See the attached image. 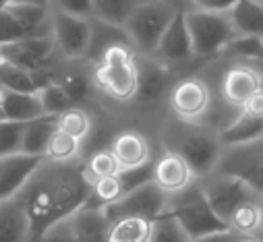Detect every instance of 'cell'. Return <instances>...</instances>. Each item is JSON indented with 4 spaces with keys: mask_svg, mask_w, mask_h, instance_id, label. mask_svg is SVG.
<instances>
[{
    "mask_svg": "<svg viewBox=\"0 0 263 242\" xmlns=\"http://www.w3.org/2000/svg\"><path fill=\"white\" fill-rule=\"evenodd\" d=\"M91 183L85 176L83 164H56L44 159L27 185L15 197L31 226V242H35L48 228L73 215L89 199Z\"/></svg>",
    "mask_w": 263,
    "mask_h": 242,
    "instance_id": "obj_1",
    "label": "cell"
},
{
    "mask_svg": "<svg viewBox=\"0 0 263 242\" xmlns=\"http://www.w3.org/2000/svg\"><path fill=\"white\" fill-rule=\"evenodd\" d=\"M93 83L116 102H130L139 91L137 54L128 44L108 48L93 69Z\"/></svg>",
    "mask_w": 263,
    "mask_h": 242,
    "instance_id": "obj_2",
    "label": "cell"
},
{
    "mask_svg": "<svg viewBox=\"0 0 263 242\" xmlns=\"http://www.w3.org/2000/svg\"><path fill=\"white\" fill-rule=\"evenodd\" d=\"M184 230L189 240L218 234V232H232L230 226L216 215L210 201L203 195L201 185H193L186 191L172 195L168 199V211Z\"/></svg>",
    "mask_w": 263,
    "mask_h": 242,
    "instance_id": "obj_3",
    "label": "cell"
},
{
    "mask_svg": "<svg viewBox=\"0 0 263 242\" xmlns=\"http://www.w3.org/2000/svg\"><path fill=\"white\" fill-rule=\"evenodd\" d=\"M176 13H180V11L160 3V0L139 3L133 9V13L128 15L126 23L122 25V29L128 37V44L135 50V54L152 56L156 52L164 31L176 17Z\"/></svg>",
    "mask_w": 263,
    "mask_h": 242,
    "instance_id": "obj_4",
    "label": "cell"
},
{
    "mask_svg": "<svg viewBox=\"0 0 263 242\" xmlns=\"http://www.w3.org/2000/svg\"><path fill=\"white\" fill-rule=\"evenodd\" d=\"M184 23L191 35L193 54L208 58L226 50L236 37V29L228 13H210V11H184Z\"/></svg>",
    "mask_w": 263,
    "mask_h": 242,
    "instance_id": "obj_5",
    "label": "cell"
},
{
    "mask_svg": "<svg viewBox=\"0 0 263 242\" xmlns=\"http://www.w3.org/2000/svg\"><path fill=\"white\" fill-rule=\"evenodd\" d=\"M46 35H52L50 7L33 3H11L0 11V46Z\"/></svg>",
    "mask_w": 263,
    "mask_h": 242,
    "instance_id": "obj_6",
    "label": "cell"
},
{
    "mask_svg": "<svg viewBox=\"0 0 263 242\" xmlns=\"http://www.w3.org/2000/svg\"><path fill=\"white\" fill-rule=\"evenodd\" d=\"M168 195L160 191L154 183H145L133 191L124 193L116 203L106 207V215L112 221L120 217H145L149 221H156L158 217L166 215L168 211Z\"/></svg>",
    "mask_w": 263,
    "mask_h": 242,
    "instance_id": "obj_7",
    "label": "cell"
},
{
    "mask_svg": "<svg viewBox=\"0 0 263 242\" xmlns=\"http://www.w3.org/2000/svg\"><path fill=\"white\" fill-rule=\"evenodd\" d=\"M212 89L199 77H186L172 85L168 104L180 123L195 125L212 110Z\"/></svg>",
    "mask_w": 263,
    "mask_h": 242,
    "instance_id": "obj_8",
    "label": "cell"
},
{
    "mask_svg": "<svg viewBox=\"0 0 263 242\" xmlns=\"http://www.w3.org/2000/svg\"><path fill=\"white\" fill-rule=\"evenodd\" d=\"M52 39L67 60H85L91 46V19L52 11Z\"/></svg>",
    "mask_w": 263,
    "mask_h": 242,
    "instance_id": "obj_9",
    "label": "cell"
},
{
    "mask_svg": "<svg viewBox=\"0 0 263 242\" xmlns=\"http://www.w3.org/2000/svg\"><path fill=\"white\" fill-rule=\"evenodd\" d=\"M201 189H203V195L210 201L212 209L216 211V215L222 217L226 224H228L230 215L245 201L257 197L245 180H240L238 176H232V174H222V172H214L205 183H201Z\"/></svg>",
    "mask_w": 263,
    "mask_h": 242,
    "instance_id": "obj_10",
    "label": "cell"
},
{
    "mask_svg": "<svg viewBox=\"0 0 263 242\" xmlns=\"http://www.w3.org/2000/svg\"><path fill=\"white\" fill-rule=\"evenodd\" d=\"M174 151L189 162L195 176H212L222 159V143L218 135L199 129L180 135Z\"/></svg>",
    "mask_w": 263,
    "mask_h": 242,
    "instance_id": "obj_11",
    "label": "cell"
},
{
    "mask_svg": "<svg viewBox=\"0 0 263 242\" xmlns=\"http://www.w3.org/2000/svg\"><path fill=\"white\" fill-rule=\"evenodd\" d=\"M56 54V44L52 35L46 37H27L13 44L0 46V58L9 65L25 69L29 73H46L50 71L52 58Z\"/></svg>",
    "mask_w": 263,
    "mask_h": 242,
    "instance_id": "obj_12",
    "label": "cell"
},
{
    "mask_svg": "<svg viewBox=\"0 0 263 242\" xmlns=\"http://www.w3.org/2000/svg\"><path fill=\"white\" fill-rule=\"evenodd\" d=\"M195 172L189 166V162L174 149L164 151L158 159H154L152 166V183L164 191L168 197L178 195L182 191H186L189 187H193L195 183Z\"/></svg>",
    "mask_w": 263,
    "mask_h": 242,
    "instance_id": "obj_13",
    "label": "cell"
},
{
    "mask_svg": "<svg viewBox=\"0 0 263 242\" xmlns=\"http://www.w3.org/2000/svg\"><path fill=\"white\" fill-rule=\"evenodd\" d=\"M46 157L42 155H27V153H11L0 155V201L15 199L27 180L35 174V170L44 164Z\"/></svg>",
    "mask_w": 263,
    "mask_h": 242,
    "instance_id": "obj_14",
    "label": "cell"
},
{
    "mask_svg": "<svg viewBox=\"0 0 263 242\" xmlns=\"http://www.w3.org/2000/svg\"><path fill=\"white\" fill-rule=\"evenodd\" d=\"M263 89V73L251 65H234L222 77V97L228 106L242 110Z\"/></svg>",
    "mask_w": 263,
    "mask_h": 242,
    "instance_id": "obj_15",
    "label": "cell"
},
{
    "mask_svg": "<svg viewBox=\"0 0 263 242\" xmlns=\"http://www.w3.org/2000/svg\"><path fill=\"white\" fill-rule=\"evenodd\" d=\"M154 58L162 60L164 65L168 63H186V60L195 58L193 54V46H191V35L184 23V13H176V17L172 19V23L168 25V29L164 31L156 52L152 54Z\"/></svg>",
    "mask_w": 263,
    "mask_h": 242,
    "instance_id": "obj_16",
    "label": "cell"
},
{
    "mask_svg": "<svg viewBox=\"0 0 263 242\" xmlns=\"http://www.w3.org/2000/svg\"><path fill=\"white\" fill-rule=\"evenodd\" d=\"M110 151L114 153L120 170H135L154 162L149 141L137 131L118 133L110 143Z\"/></svg>",
    "mask_w": 263,
    "mask_h": 242,
    "instance_id": "obj_17",
    "label": "cell"
},
{
    "mask_svg": "<svg viewBox=\"0 0 263 242\" xmlns=\"http://www.w3.org/2000/svg\"><path fill=\"white\" fill-rule=\"evenodd\" d=\"M216 172L238 176L251 187L257 197H263V149L257 151H238L234 157L230 155L226 162L220 159Z\"/></svg>",
    "mask_w": 263,
    "mask_h": 242,
    "instance_id": "obj_18",
    "label": "cell"
},
{
    "mask_svg": "<svg viewBox=\"0 0 263 242\" xmlns=\"http://www.w3.org/2000/svg\"><path fill=\"white\" fill-rule=\"evenodd\" d=\"M75 242H108L110 219L106 209L93 205H81L73 215H69Z\"/></svg>",
    "mask_w": 263,
    "mask_h": 242,
    "instance_id": "obj_19",
    "label": "cell"
},
{
    "mask_svg": "<svg viewBox=\"0 0 263 242\" xmlns=\"http://www.w3.org/2000/svg\"><path fill=\"white\" fill-rule=\"evenodd\" d=\"M218 139L226 147H249L263 141V116L251 114L240 110V114L228 123L220 133Z\"/></svg>",
    "mask_w": 263,
    "mask_h": 242,
    "instance_id": "obj_20",
    "label": "cell"
},
{
    "mask_svg": "<svg viewBox=\"0 0 263 242\" xmlns=\"http://www.w3.org/2000/svg\"><path fill=\"white\" fill-rule=\"evenodd\" d=\"M137 75H139L137 97L145 99V102L158 99L164 93V89L168 85V77H170L162 60H158L154 56H143V54H137Z\"/></svg>",
    "mask_w": 263,
    "mask_h": 242,
    "instance_id": "obj_21",
    "label": "cell"
},
{
    "mask_svg": "<svg viewBox=\"0 0 263 242\" xmlns=\"http://www.w3.org/2000/svg\"><path fill=\"white\" fill-rule=\"evenodd\" d=\"M40 116H46L37 93H19L0 89V120H17L29 123Z\"/></svg>",
    "mask_w": 263,
    "mask_h": 242,
    "instance_id": "obj_22",
    "label": "cell"
},
{
    "mask_svg": "<svg viewBox=\"0 0 263 242\" xmlns=\"http://www.w3.org/2000/svg\"><path fill=\"white\" fill-rule=\"evenodd\" d=\"M0 242H31V226L17 199L0 201Z\"/></svg>",
    "mask_w": 263,
    "mask_h": 242,
    "instance_id": "obj_23",
    "label": "cell"
},
{
    "mask_svg": "<svg viewBox=\"0 0 263 242\" xmlns=\"http://www.w3.org/2000/svg\"><path fill=\"white\" fill-rule=\"evenodd\" d=\"M238 37L263 39V3L261 0H238L228 11Z\"/></svg>",
    "mask_w": 263,
    "mask_h": 242,
    "instance_id": "obj_24",
    "label": "cell"
},
{
    "mask_svg": "<svg viewBox=\"0 0 263 242\" xmlns=\"http://www.w3.org/2000/svg\"><path fill=\"white\" fill-rule=\"evenodd\" d=\"M56 131V116H40L35 120H29L25 133H23V143H21V153L27 155H42L46 157L48 143Z\"/></svg>",
    "mask_w": 263,
    "mask_h": 242,
    "instance_id": "obj_25",
    "label": "cell"
},
{
    "mask_svg": "<svg viewBox=\"0 0 263 242\" xmlns=\"http://www.w3.org/2000/svg\"><path fill=\"white\" fill-rule=\"evenodd\" d=\"M116 44H128V37L124 33V29L116 27V25L102 23L98 19H91V46H89V52H87L85 60H89V63H100L104 52L108 48L116 46Z\"/></svg>",
    "mask_w": 263,
    "mask_h": 242,
    "instance_id": "obj_26",
    "label": "cell"
},
{
    "mask_svg": "<svg viewBox=\"0 0 263 242\" xmlns=\"http://www.w3.org/2000/svg\"><path fill=\"white\" fill-rule=\"evenodd\" d=\"M154 221L145 217H120L110 224L108 242H147Z\"/></svg>",
    "mask_w": 263,
    "mask_h": 242,
    "instance_id": "obj_27",
    "label": "cell"
},
{
    "mask_svg": "<svg viewBox=\"0 0 263 242\" xmlns=\"http://www.w3.org/2000/svg\"><path fill=\"white\" fill-rule=\"evenodd\" d=\"M263 213H261V197L245 201L228 219L230 230L236 236H253L255 232L261 230Z\"/></svg>",
    "mask_w": 263,
    "mask_h": 242,
    "instance_id": "obj_28",
    "label": "cell"
},
{
    "mask_svg": "<svg viewBox=\"0 0 263 242\" xmlns=\"http://www.w3.org/2000/svg\"><path fill=\"white\" fill-rule=\"evenodd\" d=\"M137 5V0H93V19L122 27Z\"/></svg>",
    "mask_w": 263,
    "mask_h": 242,
    "instance_id": "obj_29",
    "label": "cell"
},
{
    "mask_svg": "<svg viewBox=\"0 0 263 242\" xmlns=\"http://www.w3.org/2000/svg\"><path fill=\"white\" fill-rule=\"evenodd\" d=\"M91 127H93V123H91L89 114L79 106H75V108H71L67 112H62L60 116H56V129L71 135L79 143H83L89 137Z\"/></svg>",
    "mask_w": 263,
    "mask_h": 242,
    "instance_id": "obj_30",
    "label": "cell"
},
{
    "mask_svg": "<svg viewBox=\"0 0 263 242\" xmlns=\"http://www.w3.org/2000/svg\"><path fill=\"white\" fill-rule=\"evenodd\" d=\"M37 97H40L42 108H44V112H46L48 116H60L62 112H67V110H71V108L77 106V104L73 102V97H71L67 91H64L56 81H52V79H48V81L40 87Z\"/></svg>",
    "mask_w": 263,
    "mask_h": 242,
    "instance_id": "obj_31",
    "label": "cell"
},
{
    "mask_svg": "<svg viewBox=\"0 0 263 242\" xmlns=\"http://www.w3.org/2000/svg\"><path fill=\"white\" fill-rule=\"evenodd\" d=\"M79 155H81V143L77 139H73L71 135L56 129L48 143L46 159L56 162V164H69V162H77Z\"/></svg>",
    "mask_w": 263,
    "mask_h": 242,
    "instance_id": "obj_32",
    "label": "cell"
},
{
    "mask_svg": "<svg viewBox=\"0 0 263 242\" xmlns=\"http://www.w3.org/2000/svg\"><path fill=\"white\" fill-rule=\"evenodd\" d=\"M122 195H124V187H122L120 178L116 174V176H108V178L96 180V183L91 185L89 199L85 203L87 205H93V207H100V209H106L112 203H116Z\"/></svg>",
    "mask_w": 263,
    "mask_h": 242,
    "instance_id": "obj_33",
    "label": "cell"
},
{
    "mask_svg": "<svg viewBox=\"0 0 263 242\" xmlns=\"http://www.w3.org/2000/svg\"><path fill=\"white\" fill-rule=\"evenodd\" d=\"M83 170H85V176L87 180L93 185L96 180H102V178H108V176H116L120 172V166L114 157V153L110 149H100V151H93L85 162H83Z\"/></svg>",
    "mask_w": 263,
    "mask_h": 242,
    "instance_id": "obj_34",
    "label": "cell"
},
{
    "mask_svg": "<svg viewBox=\"0 0 263 242\" xmlns=\"http://www.w3.org/2000/svg\"><path fill=\"white\" fill-rule=\"evenodd\" d=\"M50 79L56 81L64 91H67L75 104H79L81 99H85L89 95V79L79 73V71H60V73H50Z\"/></svg>",
    "mask_w": 263,
    "mask_h": 242,
    "instance_id": "obj_35",
    "label": "cell"
},
{
    "mask_svg": "<svg viewBox=\"0 0 263 242\" xmlns=\"http://www.w3.org/2000/svg\"><path fill=\"white\" fill-rule=\"evenodd\" d=\"M147 242H191V240L184 234V230L180 228V224L170 213H166L154 221Z\"/></svg>",
    "mask_w": 263,
    "mask_h": 242,
    "instance_id": "obj_36",
    "label": "cell"
},
{
    "mask_svg": "<svg viewBox=\"0 0 263 242\" xmlns=\"http://www.w3.org/2000/svg\"><path fill=\"white\" fill-rule=\"evenodd\" d=\"M27 123H17V120H0V155L21 153L23 133Z\"/></svg>",
    "mask_w": 263,
    "mask_h": 242,
    "instance_id": "obj_37",
    "label": "cell"
},
{
    "mask_svg": "<svg viewBox=\"0 0 263 242\" xmlns=\"http://www.w3.org/2000/svg\"><path fill=\"white\" fill-rule=\"evenodd\" d=\"M50 9L75 17L93 19V0H50Z\"/></svg>",
    "mask_w": 263,
    "mask_h": 242,
    "instance_id": "obj_38",
    "label": "cell"
},
{
    "mask_svg": "<svg viewBox=\"0 0 263 242\" xmlns=\"http://www.w3.org/2000/svg\"><path fill=\"white\" fill-rule=\"evenodd\" d=\"M35 242H75V234H73L69 217L54 224L52 228H48Z\"/></svg>",
    "mask_w": 263,
    "mask_h": 242,
    "instance_id": "obj_39",
    "label": "cell"
},
{
    "mask_svg": "<svg viewBox=\"0 0 263 242\" xmlns=\"http://www.w3.org/2000/svg\"><path fill=\"white\" fill-rule=\"evenodd\" d=\"M191 9L210 11V13H228L238 0H189Z\"/></svg>",
    "mask_w": 263,
    "mask_h": 242,
    "instance_id": "obj_40",
    "label": "cell"
},
{
    "mask_svg": "<svg viewBox=\"0 0 263 242\" xmlns=\"http://www.w3.org/2000/svg\"><path fill=\"white\" fill-rule=\"evenodd\" d=\"M236 234L234 232H218V234H210V236H201V238H195L191 242H234Z\"/></svg>",
    "mask_w": 263,
    "mask_h": 242,
    "instance_id": "obj_41",
    "label": "cell"
},
{
    "mask_svg": "<svg viewBox=\"0 0 263 242\" xmlns=\"http://www.w3.org/2000/svg\"><path fill=\"white\" fill-rule=\"evenodd\" d=\"M160 3H164V5H168V7H172V9H176V11H191V3L189 0H160Z\"/></svg>",
    "mask_w": 263,
    "mask_h": 242,
    "instance_id": "obj_42",
    "label": "cell"
},
{
    "mask_svg": "<svg viewBox=\"0 0 263 242\" xmlns=\"http://www.w3.org/2000/svg\"><path fill=\"white\" fill-rule=\"evenodd\" d=\"M13 3H33V5H42V7H50V0H13Z\"/></svg>",
    "mask_w": 263,
    "mask_h": 242,
    "instance_id": "obj_43",
    "label": "cell"
},
{
    "mask_svg": "<svg viewBox=\"0 0 263 242\" xmlns=\"http://www.w3.org/2000/svg\"><path fill=\"white\" fill-rule=\"evenodd\" d=\"M234 242H261V240H257V238H253V236H236Z\"/></svg>",
    "mask_w": 263,
    "mask_h": 242,
    "instance_id": "obj_44",
    "label": "cell"
},
{
    "mask_svg": "<svg viewBox=\"0 0 263 242\" xmlns=\"http://www.w3.org/2000/svg\"><path fill=\"white\" fill-rule=\"evenodd\" d=\"M11 3H13V0H0V11H3L5 7H9Z\"/></svg>",
    "mask_w": 263,
    "mask_h": 242,
    "instance_id": "obj_45",
    "label": "cell"
},
{
    "mask_svg": "<svg viewBox=\"0 0 263 242\" xmlns=\"http://www.w3.org/2000/svg\"><path fill=\"white\" fill-rule=\"evenodd\" d=\"M261 213H263V197H261ZM261 230H263V221H261Z\"/></svg>",
    "mask_w": 263,
    "mask_h": 242,
    "instance_id": "obj_46",
    "label": "cell"
},
{
    "mask_svg": "<svg viewBox=\"0 0 263 242\" xmlns=\"http://www.w3.org/2000/svg\"><path fill=\"white\" fill-rule=\"evenodd\" d=\"M137 3H147V0H137Z\"/></svg>",
    "mask_w": 263,
    "mask_h": 242,
    "instance_id": "obj_47",
    "label": "cell"
}]
</instances>
